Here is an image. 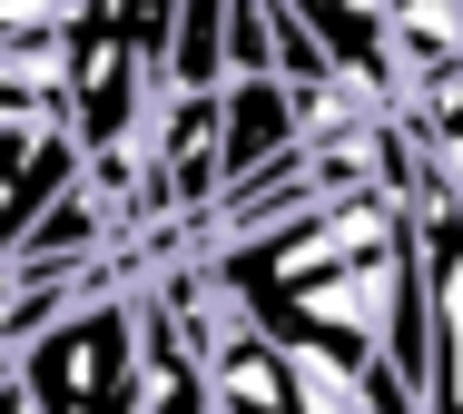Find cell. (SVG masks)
I'll list each match as a JSON object with an SVG mask.
<instances>
[{
    "label": "cell",
    "mask_w": 463,
    "mask_h": 414,
    "mask_svg": "<svg viewBox=\"0 0 463 414\" xmlns=\"http://www.w3.org/2000/svg\"><path fill=\"white\" fill-rule=\"evenodd\" d=\"M0 414H30V405H20V385H10V365H0Z\"/></svg>",
    "instance_id": "cell-3"
},
{
    "label": "cell",
    "mask_w": 463,
    "mask_h": 414,
    "mask_svg": "<svg viewBox=\"0 0 463 414\" xmlns=\"http://www.w3.org/2000/svg\"><path fill=\"white\" fill-rule=\"evenodd\" d=\"M286 20L316 40L326 70H355L394 89V50H384V0H286Z\"/></svg>",
    "instance_id": "cell-2"
},
{
    "label": "cell",
    "mask_w": 463,
    "mask_h": 414,
    "mask_svg": "<svg viewBox=\"0 0 463 414\" xmlns=\"http://www.w3.org/2000/svg\"><path fill=\"white\" fill-rule=\"evenodd\" d=\"M286 148H296V99H286V80H217V188L257 178V168L286 158Z\"/></svg>",
    "instance_id": "cell-1"
}]
</instances>
